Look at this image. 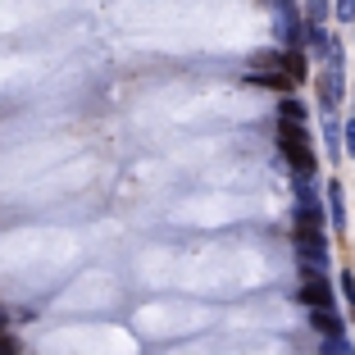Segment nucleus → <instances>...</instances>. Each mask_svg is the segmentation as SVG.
Returning <instances> with one entry per match:
<instances>
[{"label":"nucleus","mask_w":355,"mask_h":355,"mask_svg":"<svg viewBox=\"0 0 355 355\" xmlns=\"http://www.w3.org/2000/svg\"><path fill=\"white\" fill-rule=\"evenodd\" d=\"M287 73H292V78L305 73V60H301V55H287Z\"/></svg>","instance_id":"39448f33"},{"label":"nucleus","mask_w":355,"mask_h":355,"mask_svg":"<svg viewBox=\"0 0 355 355\" xmlns=\"http://www.w3.org/2000/svg\"><path fill=\"white\" fill-rule=\"evenodd\" d=\"M314 328H324L328 337H333V333H342V324H337V319H333L328 310H319V314H314Z\"/></svg>","instance_id":"7ed1b4c3"},{"label":"nucleus","mask_w":355,"mask_h":355,"mask_svg":"<svg viewBox=\"0 0 355 355\" xmlns=\"http://www.w3.org/2000/svg\"><path fill=\"white\" fill-rule=\"evenodd\" d=\"M337 14H342V19H355V0H342V5H337Z\"/></svg>","instance_id":"423d86ee"},{"label":"nucleus","mask_w":355,"mask_h":355,"mask_svg":"<svg viewBox=\"0 0 355 355\" xmlns=\"http://www.w3.org/2000/svg\"><path fill=\"white\" fill-rule=\"evenodd\" d=\"M301 301H310L314 310H328V301H333V296H328V287H324V282L305 278V287H301Z\"/></svg>","instance_id":"f03ea898"},{"label":"nucleus","mask_w":355,"mask_h":355,"mask_svg":"<svg viewBox=\"0 0 355 355\" xmlns=\"http://www.w3.org/2000/svg\"><path fill=\"white\" fill-rule=\"evenodd\" d=\"M278 146H282V155L292 159L301 173H310V168H314V150H310V141H305V128H301V123H287V119H282Z\"/></svg>","instance_id":"f257e3e1"},{"label":"nucleus","mask_w":355,"mask_h":355,"mask_svg":"<svg viewBox=\"0 0 355 355\" xmlns=\"http://www.w3.org/2000/svg\"><path fill=\"white\" fill-rule=\"evenodd\" d=\"M282 119H287V123H301V119H305V110H301L296 101H282Z\"/></svg>","instance_id":"20e7f679"}]
</instances>
